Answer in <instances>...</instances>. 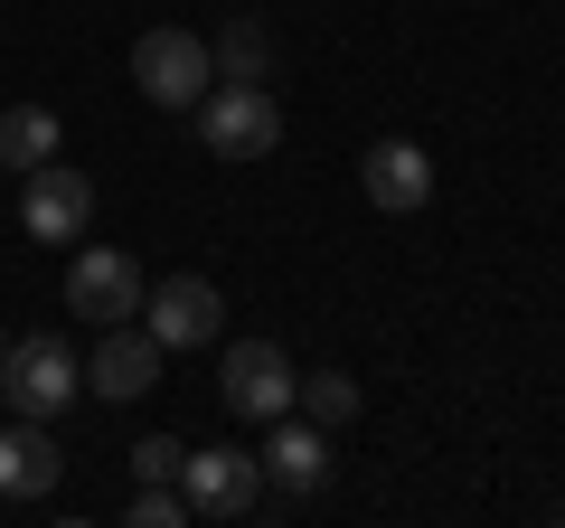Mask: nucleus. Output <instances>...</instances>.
I'll return each instance as SVG.
<instances>
[{
	"mask_svg": "<svg viewBox=\"0 0 565 528\" xmlns=\"http://www.w3.org/2000/svg\"><path fill=\"white\" fill-rule=\"evenodd\" d=\"M141 330L161 349H207L226 330V303L207 274H170V284H141Z\"/></svg>",
	"mask_w": 565,
	"mask_h": 528,
	"instance_id": "obj_5",
	"label": "nucleus"
},
{
	"mask_svg": "<svg viewBox=\"0 0 565 528\" xmlns=\"http://www.w3.org/2000/svg\"><path fill=\"white\" fill-rule=\"evenodd\" d=\"M66 311L76 321H132L141 311V264L122 255V245H76V264H66Z\"/></svg>",
	"mask_w": 565,
	"mask_h": 528,
	"instance_id": "obj_8",
	"label": "nucleus"
},
{
	"mask_svg": "<svg viewBox=\"0 0 565 528\" xmlns=\"http://www.w3.org/2000/svg\"><path fill=\"white\" fill-rule=\"evenodd\" d=\"M217 397L245 425H274V415H292V359H282L274 340H236L226 368H217Z\"/></svg>",
	"mask_w": 565,
	"mask_h": 528,
	"instance_id": "obj_9",
	"label": "nucleus"
},
{
	"mask_svg": "<svg viewBox=\"0 0 565 528\" xmlns=\"http://www.w3.org/2000/svg\"><path fill=\"white\" fill-rule=\"evenodd\" d=\"M292 415H311V425H349V415H359V378H349V368H321V378H292Z\"/></svg>",
	"mask_w": 565,
	"mask_h": 528,
	"instance_id": "obj_15",
	"label": "nucleus"
},
{
	"mask_svg": "<svg viewBox=\"0 0 565 528\" xmlns=\"http://www.w3.org/2000/svg\"><path fill=\"white\" fill-rule=\"evenodd\" d=\"M57 142H66V123L47 114V104H10V114H0V170H39V161H57Z\"/></svg>",
	"mask_w": 565,
	"mask_h": 528,
	"instance_id": "obj_14",
	"label": "nucleus"
},
{
	"mask_svg": "<svg viewBox=\"0 0 565 528\" xmlns=\"http://www.w3.org/2000/svg\"><path fill=\"white\" fill-rule=\"evenodd\" d=\"M264 482L282 490V500H321L330 490V444H321V425L311 415H274V434H264Z\"/></svg>",
	"mask_w": 565,
	"mask_h": 528,
	"instance_id": "obj_10",
	"label": "nucleus"
},
{
	"mask_svg": "<svg viewBox=\"0 0 565 528\" xmlns=\"http://www.w3.org/2000/svg\"><path fill=\"white\" fill-rule=\"evenodd\" d=\"M189 123H199L207 161H264V151L282 142V104H274V85H207V95L189 104Z\"/></svg>",
	"mask_w": 565,
	"mask_h": 528,
	"instance_id": "obj_2",
	"label": "nucleus"
},
{
	"mask_svg": "<svg viewBox=\"0 0 565 528\" xmlns=\"http://www.w3.org/2000/svg\"><path fill=\"white\" fill-rule=\"evenodd\" d=\"M556 519H565V509H556Z\"/></svg>",
	"mask_w": 565,
	"mask_h": 528,
	"instance_id": "obj_19",
	"label": "nucleus"
},
{
	"mask_svg": "<svg viewBox=\"0 0 565 528\" xmlns=\"http://www.w3.org/2000/svg\"><path fill=\"white\" fill-rule=\"evenodd\" d=\"M359 189H367V208H386V218H415V208L434 199V161H424L415 142H367Z\"/></svg>",
	"mask_w": 565,
	"mask_h": 528,
	"instance_id": "obj_12",
	"label": "nucleus"
},
{
	"mask_svg": "<svg viewBox=\"0 0 565 528\" xmlns=\"http://www.w3.org/2000/svg\"><path fill=\"white\" fill-rule=\"evenodd\" d=\"M20 226L39 245H85V226H95V180H85L76 161L20 170Z\"/></svg>",
	"mask_w": 565,
	"mask_h": 528,
	"instance_id": "obj_4",
	"label": "nucleus"
},
{
	"mask_svg": "<svg viewBox=\"0 0 565 528\" xmlns=\"http://www.w3.org/2000/svg\"><path fill=\"white\" fill-rule=\"evenodd\" d=\"M132 85L151 104H170V114H189V104L217 85V57H207L199 29H141L132 39Z\"/></svg>",
	"mask_w": 565,
	"mask_h": 528,
	"instance_id": "obj_3",
	"label": "nucleus"
},
{
	"mask_svg": "<svg viewBox=\"0 0 565 528\" xmlns=\"http://www.w3.org/2000/svg\"><path fill=\"white\" fill-rule=\"evenodd\" d=\"M66 482V453L39 415H0V500H47Z\"/></svg>",
	"mask_w": 565,
	"mask_h": 528,
	"instance_id": "obj_11",
	"label": "nucleus"
},
{
	"mask_svg": "<svg viewBox=\"0 0 565 528\" xmlns=\"http://www.w3.org/2000/svg\"><path fill=\"white\" fill-rule=\"evenodd\" d=\"M0 359H10V330H0Z\"/></svg>",
	"mask_w": 565,
	"mask_h": 528,
	"instance_id": "obj_18",
	"label": "nucleus"
},
{
	"mask_svg": "<svg viewBox=\"0 0 565 528\" xmlns=\"http://www.w3.org/2000/svg\"><path fill=\"white\" fill-rule=\"evenodd\" d=\"M207 57H217V85H274V39H264L255 10H226Z\"/></svg>",
	"mask_w": 565,
	"mask_h": 528,
	"instance_id": "obj_13",
	"label": "nucleus"
},
{
	"mask_svg": "<svg viewBox=\"0 0 565 528\" xmlns=\"http://www.w3.org/2000/svg\"><path fill=\"white\" fill-rule=\"evenodd\" d=\"M180 463H189L180 434H141V444H132V472H141V482H180Z\"/></svg>",
	"mask_w": 565,
	"mask_h": 528,
	"instance_id": "obj_17",
	"label": "nucleus"
},
{
	"mask_svg": "<svg viewBox=\"0 0 565 528\" xmlns=\"http://www.w3.org/2000/svg\"><path fill=\"white\" fill-rule=\"evenodd\" d=\"M180 490H189V519H245L264 500V463L245 444H207L180 463Z\"/></svg>",
	"mask_w": 565,
	"mask_h": 528,
	"instance_id": "obj_6",
	"label": "nucleus"
},
{
	"mask_svg": "<svg viewBox=\"0 0 565 528\" xmlns=\"http://www.w3.org/2000/svg\"><path fill=\"white\" fill-rule=\"evenodd\" d=\"M76 397H85V349L66 340V330H29V340H10V359H0V406H10V415L57 425Z\"/></svg>",
	"mask_w": 565,
	"mask_h": 528,
	"instance_id": "obj_1",
	"label": "nucleus"
},
{
	"mask_svg": "<svg viewBox=\"0 0 565 528\" xmlns=\"http://www.w3.org/2000/svg\"><path fill=\"white\" fill-rule=\"evenodd\" d=\"M122 519H132V528H180L189 519V490L180 482H141V500L122 509Z\"/></svg>",
	"mask_w": 565,
	"mask_h": 528,
	"instance_id": "obj_16",
	"label": "nucleus"
},
{
	"mask_svg": "<svg viewBox=\"0 0 565 528\" xmlns=\"http://www.w3.org/2000/svg\"><path fill=\"white\" fill-rule=\"evenodd\" d=\"M161 359H170V349L151 340V330L104 321V330H95V359H85V397H104V406H132V397H151V387H161Z\"/></svg>",
	"mask_w": 565,
	"mask_h": 528,
	"instance_id": "obj_7",
	"label": "nucleus"
}]
</instances>
